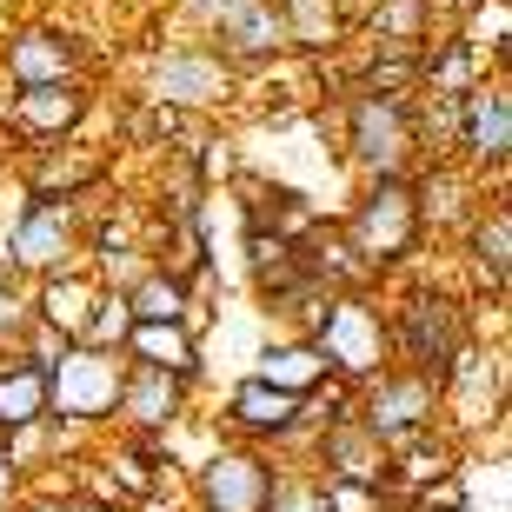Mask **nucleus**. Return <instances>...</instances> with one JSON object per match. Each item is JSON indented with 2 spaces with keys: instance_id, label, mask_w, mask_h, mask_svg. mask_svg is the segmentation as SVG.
Here are the masks:
<instances>
[{
  "instance_id": "6",
  "label": "nucleus",
  "mask_w": 512,
  "mask_h": 512,
  "mask_svg": "<svg viewBox=\"0 0 512 512\" xmlns=\"http://www.w3.org/2000/svg\"><path fill=\"white\" fill-rule=\"evenodd\" d=\"M353 160H360L373 180H386V173H399L413 160V114H406L393 94H380V87L353 107Z\"/></svg>"
},
{
  "instance_id": "3",
  "label": "nucleus",
  "mask_w": 512,
  "mask_h": 512,
  "mask_svg": "<svg viewBox=\"0 0 512 512\" xmlns=\"http://www.w3.org/2000/svg\"><path fill=\"white\" fill-rule=\"evenodd\" d=\"M413 240H419V200L399 187V173H386V180H373V193L353 213V253L366 266H393L413 253Z\"/></svg>"
},
{
  "instance_id": "2",
  "label": "nucleus",
  "mask_w": 512,
  "mask_h": 512,
  "mask_svg": "<svg viewBox=\"0 0 512 512\" xmlns=\"http://www.w3.org/2000/svg\"><path fill=\"white\" fill-rule=\"evenodd\" d=\"M313 346H320L326 373H340V380H373L386 373V320L373 313L366 300H326L320 320H313Z\"/></svg>"
},
{
  "instance_id": "27",
  "label": "nucleus",
  "mask_w": 512,
  "mask_h": 512,
  "mask_svg": "<svg viewBox=\"0 0 512 512\" xmlns=\"http://www.w3.org/2000/svg\"><path fill=\"white\" fill-rule=\"evenodd\" d=\"M127 326H133L127 300H100L94 320H87V340H94V346H114V340H127Z\"/></svg>"
},
{
  "instance_id": "19",
  "label": "nucleus",
  "mask_w": 512,
  "mask_h": 512,
  "mask_svg": "<svg viewBox=\"0 0 512 512\" xmlns=\"http://www.w3.org/2000/svg\"><path fill=\"white\" fill-rule=\"evenodd\" d=\"M20 419H47V366L40 360L0 366V426H20Z\"/></svg>"
},
{
  "instance_id": "10",
  "label": "nucleus",
  "mask_w": 512,
  "mask_h": 512,
  "mask_svg": "<svg viewBox=\"0 0 512 512\" xmlns=\"http://www.w3.org/2000/svg\"><path fill=\"white\" fill-rule=\"evenodd\" d=\"M213 34L233 54H280L286 47V14L280 0H220L213 7Z\"/></svg>"
},
{
  "instance_id": "29",
  "label": "nucleus",
  "mask_w": 512,
  "mask_h": 512,
  "mask_svg": "<svg viewBox=\"0 0 512 512\" xmlns=\"http://www.w3.org/2000/svg\"><path fill=\"white\" fill-rule=\"evenodd\" d=\"M27 333H34V313H27V306L7 293V280H0V346H7V340H27Z\"/></svg>"
},
{
  "instance_id": "25",
  "label": "nucleus",
  "mask_w": 512,
  "mask_h": 512,
  "mask_svg": "<svg viewBox=\"0 0 512 512\" xmlns=\"http://www.w3.org/2000/svg\"><path fill=\"white\" fill-rule=\"evenodd\" d=\"M466 7H479L473 14V27H466V47L473 54H486V47H506V0H466Z\"/></svg>"
},
{
  "instance_id": "28",
  "label": "nucleus",
  "mask_w": 512,
  "mask_h": 512,
  "mask_svg": "<svg viewBox=\"0 0 512 512\" xmlns=\"http://www.w3.org/2000/svg\"><path fill=\"white\" fill-rule=\"evenodd\" d=\"M260 512H326V499H320V486H280L273 479V493H266Z\"/></svg>"
},
{
  "instance_id": "1",
  "label": "nucleus",
  "mask_w": 512,
  "mask_h": 512,
  "mask_svg": "<svg viewBox=\"0 0 512 512\" xmlns=\"http://www.w3.org/2000/svg\"><path fill=\"white\" fill-rule=\"evenodd\" d=\"M120 380H127V366L107 353V346H74V353H60L47 360V413L54 419H107L120 406Z\"/></svg>"
},
{
  "instance_id": "5",
  "label": "nucleus",
  "mask_w": 512,
  "mask_h": 512,
  "mask_svg": "<svg viewBox=\"0 0 512 512\" xmlns=\"http://www.w3.org/2000/svg\"><path fill=\"white\" fill-rule=\"evenodd\" d=\"M399 346H406V360H413L426 380H446L453 353L466 346V320H459V306L439 300V293H413V300L399 306Z\"/></svg>"
},
{
  "instance_id": "14",
  "label": "nucleus",
  "mask_w": 512,
  "mask_h": 512,
  "mask_svg": "<svg viewBox=\"0 0 512 512\" xmlns=\"http://www.w3.org/2000/svg\"><path fill=\"white\" fill-rule=\"evenodd\" d=\"M180 380H187V373H167V366L140 360V373L120 380V406L114 413H127L133 426H173V413H180Z\"/></svg>"
},
{
  "instance_id": "26",
  "label": "nucleus",
  "mask_w": 512,
  "mask_h": 512,
  "mask_svg": "<svg viewBox=\"0 0 512 512\" xmlns=\"http://www.w3.org/2000/svg\"><path fill=\"white\" fill-rule=\"evenodd\" d=\"M326 512H386L380 486H366V479H326Z\"/></svg>"
},
{
  "instance_id": "15",
  "label": "nucleus",
  "mask_w": 512,
  "mask_h": 512,
  "mask_svg": "<svg viewBox=\"0 0 512 512\" xmlns=\"http://www.w3.org/2000/svg\"><path fill=\"white\" fill-rule=\"evenodd\" d=\"M94 306H100V286L87 280V273H47V293H40V320L60 326V340H80L87 333V320H94Z\"/></svg>"
},
{
  "instance_id": "20",
  "label": "nucleus",
  "mask_w": 512,
  "mask_h": 512,
  "mask_svg": "<svg viewBox=\"0 0 512 512\" xmlns=\"http://www.w3.org/2000/svg\"><path fill=\"white\" fill-rule=\"evenodd\" d=\"M260 380L306 399L313 386L326 380V360H320V346H280V353H266V360H260Z\"/></svg>"
},
{
  "instance_id": "17",
  "label": "nucleus",
  "mask_w": 512,
  "mask_h": 512,
  "mask_svg": "<svg viewBox=\"0 0 512 512\" xmlns=\"http://www.w3.org/2000/svg\"><path fill=\"white\" fill-rule=\"evenodd\" d=\"M233 419H240L247 433H286V426L300 419V393L266 386V380H247L240 393H233Z\"/></svg>"
},
{
  "instance_id": "22",
  "label": "nucleus",
  "mask_w": 512,
  "mask_h": 512,
  "mask_svg": "<svg viewBox=\"0 0 512 512\" xmlns=\"http://www.w3.org/2000/svg\"><path fill=\"white\" fill-rule=\"evenodd\" d=\"M286 14V40H300V47H333L340 34V0H280Z\"/></svg>"
},
{
  "instance_id": "18",
  "label": "nucleus",
  "mask_w": 512,
  "mask_h": 512,
  "mask_svg": "<svg viewBox=\"0 0 512 512\" xmlns=\"http://www.w3.org/2000/svg\"><path fill=\"white\" fill-rule=\"evenodd\" d=\"M127 346H133V360H147V366L193 373V340H187V326H180V320H133Z\"/></svg>"
},
{
  "instance_id": "30",
  "label": "nucleus",
  "mask_w": 512,
  "mask_h": 512,
  "mask_svg": "<svg viewBox=\"0 0 512 512\" xmlns=\"http://www.w3.org/2000/svg\"><path fill=\"white\" fill-rule=\"evenodd\" d=\"M14 479H20V466L0 453V512H7V493H14Z\"/></svg>"
},
{
  "instance_id": "12",
  "label": "nucleus",
  "mask_w": 512,
  "mask_h": 512,
  "mask_svg": "<svg viewBox=\"0 0 512 512\" xmlns=\"http://www.w3.org/2000/svg\"><path fill=\"white\" fill-rule=\"evenodd\" d=\"M320 466H333V479H366L380 486L386 479V446L366 433L360 419H326V439H320Z\"/></svg>"
},
{
  "instance_id": "7",
  "label": "nucleus",
  "mask_w": 512,
  "mask_h": 512,
  "mask_svg": "<svg viewBox=\"0 0 512 512\" xmlns=\"http://www.w3.org/2000/svg\"><path fill=\"white\" fill-rule=\"evenodd\" d=\"M273 493V466H260L253 453H213L200 466V506L207 512H260Z\"/></svg>"
},
{
  "instance_id": "9",
  "label": "nucleus",
  "mask_w": 512,
  "mask_h": 512,
  "mask_svg": "<svg viewBox=\"0 0 512 512\" xmlns=\"http://www.w3.org/2000/svg\"><path fill=\"white\" fill-rule=\"evenodd\" d=\"M153 94L167 107H213V100L233 94V74L213 54H167L160 74H153Z\"/></svg>"
},
{
  "instance_id": "13",
  "label": "nucleus",
  "mask_w": 512,
  "mask_h": 512,
  "mask_svg": "<svg viewBox=\"0 0 512 512\" xmlns=\"http://www.w3.org/2000/svg\"><path fill=\"white\" fill-rule=\"evenodd\" d=\"M80 114H87V94H80V87H67V80L20 87V100H14V127L27 133V140H60V133L74 127Z\"/></svg>"
},
{
  "instance_id": "23",
  "label": "nucleus",
  "mask_w": 512,
  "mask_h": 512,
  "mask_svg": "<svg viewBox=\"0 0 512 512\" xmlns=\"http://www.w3.org/2000/svg\"><path fill=\"white\" fill-rule=\"evenodd\" d=\"M133 320H187V286L167 280V273H147V280L127 293Z\"/></svg>"
},
{
  "instance_id": "21",
  "label": "nucleus",
  "mask_w": 512,
  "mask_h": 512,
  "mask_svg": "<svg viewBox=\"0 0 512 512\" xmlns=\"http://www.w3.org/2000/svg\"><path fill=\"white\" fill-rule=\"evenodd\" d=\"M473 253H479V273L493 280V293H506V266H512V213L506 207L473 220Z\"/></svg>"
},
{
  "instance_id": "8",
  "label": "nucleus",
  "mask_w": 512,
  "mask_h": 512,
  "mask_svg": "<svg viewBox=\"0 0 512 512\" xmlns=\"http://www.w3.org/2000/svg\"><path fill=\"white\" fill-rule=\"evenodd\" d=\"M459 147L486 160V167H506V147H512V100L506 87H466L459 94Z\"/></svg>"
},
{
  "instance_id": "24",
  "label": "nucleus",
  "mask_w": 512,
  "mask_h": 512,
  "mask_svg": "<svg viewBox=\"0 0 512 512\" xmlns=\"http://www.w3.org/2000/svg\"><path fill=\"white\" fill-rule=\"evenodd\" d=\"M473 67H479V54L466 40H453L439 60H426V80H433V94H466L473 87Z\"/></svg>"
},
{
  "instance_id": "11",
  "label": "nucleus",
  "mask_w": 512,
  "mask_h": 512,
  "mask_svg": "<svg viewBox=\"0 0 512 512\" xmlns=\"http://www.w3.org/2000/svg\"><path fill=\"white\" fill-rule=\"evenodd\" d=\"M67 253H74V207H67V200H47V207H34L27 220H20V233H14V260L20 266L54 273V266H67Z\"/></svg>"
},
{
  "instance_id": "16",
  "label": "nucleus",
  "mask_w": 512,
  "mask_h": 512,
  "mask_svg": "<svg viewBox=\"0 0 512 512\" xmlns=\"http://www.w3.org/2000/svg\"><path fill=\"white\" fill-rule=\"evenodd\" d=\"M7 74H14V87H47V80H67L74 74V47L60 34H20L14 47H7Z\"/></svg>"
},
{
  "instance_id": "4",
  "label": "nucleus",
  "mask_w": 512,
  "mask_h": 512,
  "mask_svg": "<svg viewBox=\"0 0 512 512\" xmlns=\"http://www.w3.org/2000/svg\"><path fill=\"white\" fill-rule=\"evenodd\" d=\"M433 413H439V380H426V373H373L360 426L380 439V446H393V439L433 426Z\"/></svg>"
}]
</instances>
